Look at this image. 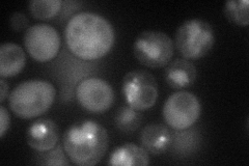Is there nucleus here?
I'll return each mask as SVG.
<instances>
[{"mask_svg":"<svg viewBox=\"0 0 249 166\" xmlns=\"http://www.w3.org/2000/svg\"><path fill=\"white\" fill-rule=\"evenodd\" d=\"M115 127L123 133L136 131L142 123V114L129 105L121 106L114 116Z\"/></svg>","mask_w":249,"mask_h":166,"instance_id":"obj_15","label":"nucleus"},{"mask_svg":"<svg viewBox=\"0 0 249 166\" xmlns=\"http://www.w3.org/2000/svg\"><path fill=\"white\" fill-rule=\"evenodd\" d=\"M62 146L73 163L93 166L106 155L109 135L98 122L84 120L70 126L62 137Z\"/></svg>","mask_w":249,"mask_h":166,"instance_id":"obj_2","label":"nucleus"},{"mask_svg":"<svg viewBox=\"0 0 249 166\" xmlns=\"http://www.w3.org/2000/svg\"><path fill=\"white\" fill-rule=\"evenodd\" d=\"M196 68L191 60L177 58L169 61L165 67L164 79L166 83L174 90L189 88L196 80Z\"/></svg>","mask_w":249,"mask_h":166,"instance_id":"obj_12","label":"nucleus"},{"mask_svg":"<svg viewBox=\"0 0 249 166\" xmlns=\"http://www.w3.org/2000/svg\"><path fill=\"white\" fill-rule=\"evenodd\" d=\"M163 118L170 128L177 131L189 129L197 122L201 114V103L190 92H176L164 103Z\"/></svg>","mask_w":249,"mask_h":166,"instance_id":"obj_7","label":"nucleus"},{"mask_svg":"<svg viewBox=\"0 0 249 166\" xmlns=\"http://www.w3.org/2000/svg\"><path fill=\"white\" fill-rule=\"evenodd\" d=\"M11 125V115L2 104L0 105V137L3 138Z\"/></svg>","mask_w":249,"mask_h":166,"instance_id":"obj_20","label":"nucleus"},{"mask_svg":"<svg viewBox=\"0 0 249 166\" xmlns=\"http://www.w3.org/2000/svg\"><path fill=\"white\" fill-rule=\"evenodd\" d=\"M7 94H9V84L6 83L4 78H1L0 79V103L1 104L5 101Z\"/></svg>","mask_w":249,"mask_h":166,"instance_id":"obj_21","label":"nucleus"},{"mask_svg":"<svg viewBox=\"0 0 249 166\" xmlns=\"http://www.w3.org/2000/svg\"><path fill=\"white\" fill-rule=\"evenodd\" d=\"M248 7V0H230L224 4L223 13L231 23L238 26H247L249 24Z\"/></svg>","mask_w":249,"mask_h":166,"instance_id":"obj_16","label":"nucleus"},{"mask_svg":"<svg viewBox=\"0 0 249 166\" xmlns=\"http://www.w3.org/2000/svg\"><path fill=\"white\" fill-rule=\"evenodd\" d=\"M10 24L11 27L16 30V31H21L27 29L29 26V20L26 17V15H24L21 12H16L12 14L11 18H10Z\"/></svg>","mask_w":249,"mask_h":166,"instance_id":"obj_19","label":"nucleus"},{"mask_svg":"<svg viewBox=\"0 0 249 166\" xmlns=\"http://www.w3.org/2000/svg\"><path fill=\"white\" fill-rule=\"evenodd\" d=\"M56 97L54 85L46 80L33 79L18 84L10 94V108L23 120L44 114L52 106Z\"/></svg>","mask_w":249,"mask_h":166,"instance_id":"obj_3","label":"nucleus"},{"mask_svg":"<svg viewBox=\"0 0 249 166\" xmlns=\"http://www.w3.org/2000/svg\"><path fill=\"white\" fill-rule=\"evenodd\" d=\"M59 130L50 118H38L29 126L26 133L27 145L36 152H47L57 146Z\"/></svg>","mask_w":249,"mask_h":166,"instance_id":"obj_10","label":"nucleus"},{"mask_svg":"<svg viewBox=\"0 0 249 166\" xmlns=\"http://www.w3.org/2000/svg\"><path fill=\"white\" fill-rule=\"evenodd\" d=\"M122 92L127 105L140 112L154 107L159 94L155 77L144 70H133L124 75Z\"/></svg>","mask_w":249,"mask_h":166,"instance_id":"obj_6","label":"nucleus"},{"mask_svg":"<svg viewBox=\"0 0 249 166\" xmlns=\"http://www.w3.org/2000/svg\"><path fill=\"white\" fill-rule=\"evenodd\" d=\"M174 43L184 58L197 60L212 50L215 44L214 29L202 19L186 20L177 29Z\"/></svg>","mask_w":249,"mask_h":166,"instance_id":"obj_4","label":"nucleus"},{"mask_svg":"<svg viewBox=\"0 0 249 166\" xmlns=\"http://www.w3.org/2000/svg\"><path fill=\"white\" fill-rule=\"evenodd\" d=\"M65 38L75 56L83 60H96L111 50L115 34L111 23L103 16L81 12L69 20Z\"/></svg>","mask_w":249,"mask_h":166,"instance_id":"obj_1","label":"nucleus"},{"mask_svg":"<svg viewBox=\"0 0 249 166\" xmlns=\"http://www.w3.org/2000/svg\"><path fill=\"white\" fill-rule=\"evenodd\" d=\"M174 135L165 125L152 123L146 125L139 134V142L145 151L152 155L166 153L173 145Z\"/></svg>","mask_w":249,"mask_h":166,"instance_id":"obj_11","label":"nucleus"},{"mask_svg":"<svg viewBox=\"0 0 249 166\" xmlns=\"http://www.w3.org/2000/svg\"><path fill=\"white\" fill-rule=\"evenodd\" d=\"M133 53L139 64L146 68L166 67L175 53V43L168 35L159 30H144L135 38Z\"/></svg>","mask_w":249,"mask_h":166,"instance_id":"obj_5","label":"nucleus"},{"mask_svg":"<svg viewBox=\"0 0 249 166\" xmlns=\"http://www.w3.org/2000/svg\"><path fill=\"white\" fill-rule=\"evenodd\" d=\"M23 43L35 60L46 62L57 55L60 48V37L58 31L50 24L37 23L25 30Z\"/></svg>","mask_w":249,"mask_h":166,"instance_id":"obj_8","label":"nucleus"},{"mask_svg":"<svg viewBox=\"0 0 249 166\" xmlns=\"http://www.w3.org/2000/svg\"><path fill=\"white\" fill-rule=\"evenodd\" d=\"M76 97L80 106L91 113H103L114 101L111 84L102 78L83 79L76 89Z\"/></svg>","mask_w":249,"mask_h":166,"instance_id":"obj_9","label":"nucleus"},{"mask_svg":"<svg viewBox=\"0 0 249 166\" xmlns=\"http://www.w3.org/2000/svg\"><path fill=\"white\" fill-rule=\"evenodd\" d=\"M108 164L120 166H146L150 164V156L142 147L129 142L113 149L109 157Z\"/></svg>","mask_w":249,"mask_h":166,"instance_id":"obj_14","label":"nucleus"},{"mask_svg":"<svg viewBox=\"0 0 249 166\" xmlns=\"http://www.w3.org/2000/svg\"><path fill=\"white\" fill-rule=\"evenodd\" d=\"M62 3L61 0H31L28 9L35 18L49 20L59 13Z\"/></svg>","mask_w":249,"mask_h":166,"instance_id":"obj_17","label":"nucleus"},{"mask_svg":"<svg viewBox=\"0 0 249 166\" xmlns=\"http://www.w3.org/2000/svg\"><path fill=\"white\" fill-rule=\"evenodd\" d=\"M26 64L22 47L15 43H4L0 47V76L11 78L18 75Z\"/></svg>","mask_w":249,"mask_h":166,"instance_id":"obj_13","label":"nucleus"},{"mask_svg":"<svg viewBox=\"0 0 249 166\" xmlns=\"http://www.w3.org/2000/svg\"><path fill=\"white\" fill-rule=\"evenodd\" d=\"M36 164L42 165H70L68 155L66 156V151L64 146H56L47 152H37Z\"/></svg>","mask_w":249,"mask_h":166,"instance_id":"obj_18","label":"nucleus"}]
</instances>
